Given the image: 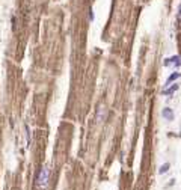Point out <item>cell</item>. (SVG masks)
I'll list each match as a JSON object with an SVG mask.
<instances>
[{
    "instance_id": "8992f818",
    "label": "cell",
    "mask_w": 181,
    "mask_h": 190,
    "mask_svg": "<svg viewBox=\"0 0 181 190\" xmlns=\"http://www.w3.org/2000/svg\"><path fill=\"white\" fill-rule=\"evenodd\" d=\"M169 169H171V164H169V163H164V164H162V167H160L158 173H160V175H163V173H166Z\"/></svg>"
},
{
    "instance_id": "ba28073f",
    "label": "cell",
    "mask_w": 181,
    "mask_h": 190,
    "mask_svg": "<svg viewBox=\"0 0 181 190\" xmlns=\"http://www.w3.org/2000/svg\"><path fill=\"white\" fill-rule=\"evenodd\" d=\"M177 18L181 21V3H180V6H178V14H177Z\"/></svg>"
},
{
    "instance_id": "3957f363",
    "label": "cell",
    "mask_w": 181,
    "mask_h": 190,
    "mask_svg": "<svg viewBox=\"0 0 181 190\" xmlns=\"http://www.w3.org/2000/svg\"><path fill=\"white\" fill-rule=\"evenodd\" d=\"M162 116H163V119H166V121H169V122L175 119V113H173V110L171 107H164L163 110H162Z\"/></svg>"
},
{
    "instance_id": "277c9868",
    "label": "cell",
    "mask_w": 181,
    "mask_h": 190,
    "mask_svg": "<svg viewBox=\"0 0 181 190\" xmlns=\"http://www.w3.org/2000/svg\"><path fill=\"white\" fill-rule=\"evenodd\" d=\"M181 77V72H172L169 77H168V80H166V83H164V87H169V85H172L173 82L177 80V78Z\"/></svg>"
},
{
    "instance_id": "9c48e42d",
    "label": "cell",
    "mask_w": 181,
    "mask_h": 190,
    "mask_svg": "<svg viewBox=\"0 0 181 190\" xmlns=\"http://www.w3.org/2000/svg\"><path fill=\"white\" fill-rule=\"evenodd\" d=\"M89 20H91V21L94 20V11H92V9H89Z\"/></svg>"
},
{
    "instance_id": "5b68a950",
    "label": "cell",
    "mask_w": 181,
    "mask_h": 190,
    "mask_svg": "<svg viewBox=\"0 0 181 190\" xmlns=\"http://www.w3.org/2000/svg\"><path fill=\"white\" fill-rule=\"evenodd\" d=\"M175 91H178V85H177V83H173L169 89H163V91H162V94H163V95H169V97H171Z\"/></svg>"
},
{
    "instance_id": "6da1fadb",
    "label": "cell",
    "mask_w": 181,
    "mask_h": 190,
    "mask_svg": "<svg viewBox=\"0 0 181 190\" xmlns=\"http://www.w3.org/2000/svg\"><path fill=\"white\" fill-rule=\"evenodd\" d=\"M48 177H50V169L45 166V167H42V169L39 171L38 177H36V186L41 187V189L47 187V184H48Z\"/></svg>"
},
{
    "instance_id": "7a4b0ae2",
    "label": "cell",
    "mask_w": 181,
    "mask_h": 190,
    "mask_svg": "<svg viewBox=\"0 0 181 190\" xmlns=\"http://www.w3.org/2000/svg\"><path fill=\"white\" fill-rule=\"evenodd\" d=\"M164 67H181V57L180 56H171V57H166L163 62Z\"/></svg>"
},
{
    "instance_id": "52a82bcc",
    "label": "cell",
    "mask_w": 181,
    "mask_h": 190,
    "mask_svg": "<svg viewBox=\"0 0 181 190\" xmlns=\"http://www.w3.org/2000/svg\"><path fill=\"white\" fill-rule=\"evenodd\" d=\"M26 134H27V143L30 145V131H29V127L26 125Z\"/></svg>"
}]
</instances>
